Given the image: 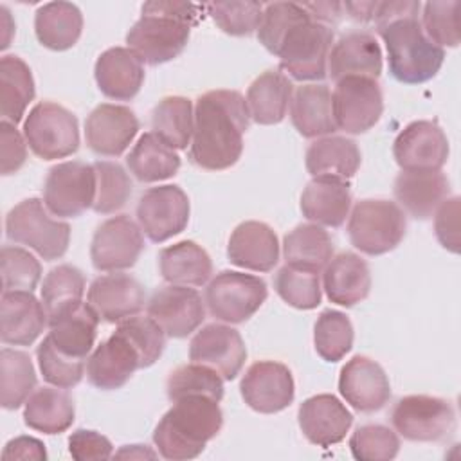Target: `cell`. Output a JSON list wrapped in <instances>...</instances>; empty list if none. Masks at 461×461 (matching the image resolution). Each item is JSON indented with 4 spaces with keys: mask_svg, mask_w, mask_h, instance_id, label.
Here are the masks:
<instances>
[{
    "mask_svg": "<svg viewBox=\"0 0 461 461\" xmlns=\"http://www.w3.org/2000/svg\"><path fill=\"white\" fill-rule=\"evenodd\" d=\"M420 7L421 4L414 0L378 2L373 20L387 49L389 72L405 85L432 79L445 59V49L429 40L421 29Z\"/></svg>",
    "mask_w": 461,
    "mask_h": 461,
    "instance_id": "6da1fadb",
    "label": "cell"
},
{
    "mask_svg": "<svg viewBox=\"0 0 461 461\" xmlns=\"http://www.w3.org/2000/svg\"><path fill=\"white\" fill-rule=\"evenodd\" d=\"M249 108L238 90H209L196 99L189 158L202 169L220 171L234 166L249 130Z\"/></svg>",
    "mask_w": 461,
    "mask_h": 461,
    "instance_id": "7a4b0ae2",
    "label": "cell"
},
{
    "mask_svg": "<svg viewBox=\"0 0 461 461\" xmlns=\"http://www.w3.org/2000/svg\"><path fill=\"white\" fill-rule=\"evenodd\" d=\"M126 34L128 49L146 65L175 59L187 45L198 7L189 2L151 0Z\"/></svg>",
    "mask_w": 461,
    "mask_h": 461,
    "instance_id": "3957f363",
    "label": "cell"
},
{
    "mask_svg": "<svg viewBox=\"0 0 461 461\" xmlns=\"http://www.w3.org/2000/svg\"><path fill=\"white\" fill-rule=\"evenodd\" d=\"M220 402L209 396H184L160 418L153 430V443L166 459L182 461L200 456L205 443L223 425Z\"/></svg>",
    "mask_w": 461,
    "mask_h": 461,
    "instance_id": "277c9868",
    "label": "cell"
},
{
    "mask_svg": "<svg viewBox=\"0 0 461 461\" xmlns=\"http://www.w3.org/2000/svg\"><path fill=\"white\" fill-rule=\"evenodd\" d=\"M405 229L407 221L402 207L382 198L357 202L348 220L351 245L367 256H380L396 249L405 236Z\"/></svg>",
    "mask_w": 461,
    "mask_h": 461,
    "instance_id": "5b68a950",
    "label": "cell"
},
{
    "mask_svg": "<svg viewBox=\"0 0 461 461\" xmlns=\"http://www.w3.org/2000/svg\"><path fill=\"white\" fill-rule=\"evenodd\" d=\"M5 234L11 241L38 252L45 261L59 259L70 241V225L49 216L38 198H25L5 216Z\"/></svg>",
    "mask_w": 461,
    "mask_h": 461,
    "instance_id": "8992f818",
    "label": "cell"
},
{
    "mask_svg": "<svg viewBox=\"0 0 461 461\" xmlns=\"http://www.w3.org/2000/svg\"><path fill=\"white\" fill-rule=\"evenodd\" d=\"M333 29L312 20L297 23L281 41L276 56L279 67L297 81H321L328 76Z\"/></svg>",
    "mask_w": 461,
    "mask_h": 461,
    "instance_id": "52a82bcc",
    "label": "cell"
},
{
    "mask_svg": "<svg viewBox=\"0 0 461 461\" xmlns=\"http://www.w3.org/2000/svg\"><path fill=\"white\" fill-rule=\"evenodd\" d=\"M23 137L36 157L43 160L65 158L79 148L77 117L58 103L41 101L29 112Z\"/></svg>",
    "mask_w": 461,
    "mask_h": 461,
    "instance_id": "ba28073f",
    "label": "cell"
},
{
    "mask_svg": "<svg viewBox=\"0 0 461 461\" xmlns=\"http://www.w3.org/2000/svg\"><path fill=\"white\" fill-rule=\"evenodd\" d=\"M268 295L267 283L252 274L221 270L205 288V304L212 317L240 324L250 319Z\"/></svg>",
    "mask_w": 461,
    "mask_h": 461,
    "instance_id": "9c48e42d",
    "label": "cell"
},
{
    "mask_svg": "<svg viewBox=\"0 0 461 461\" xmlns=\"http://www.w3.org/2000/svg\"><path fill=\"white\" fill-rule=\"evenodd\" d=\"M391 423L409 441H441L454 432L456 412L448 400L409 394L394 403Z\"/></svg>",
    "mask_w": 461,
    "mask_h": 461,
    "instance_id": "30bf717a",
    "label": "cell"
},
{
    "mask_svg": "<svg viewBox=\"0 0 461 461\" xmlns=\"http://www.w3.org/2000/svg\"><path fill=\"white\" fill-rule=\"evenodd\" d=\"M94 164L67 160L49 169L43 184V203L58 218H76L94 205Z\"/></svg>",
    "mask_w": 461,
    "mask_h": 461,
    "instance_id": "8fae6325",
    "label": "cell"
},
{
    "mask_svg": "<svg viewBox=\"0 0 461 461\" xmlns=\"http://www.w3.org/2000/svg\"><path fill=\"white\" fill-rule=\"evenodd\" d=\"M337 130L346 133H364L382 117L384 95L376 79L344 77L335 83L331 94Z\"/></svg>",
    "mask_w": 461,
    "mask_h": 461,
    "instance_id": "7c38bea8",
    "label": "cell"
},
{
    "mask_svg": "<svg viewBox=\"0 0 461 461\" xmlns=\"http://www.w3.org/2000/svg\"><path fill=\"white\" fill-rule=\"evenodd\" d=\"M142 249V229L128 214H117L95 229L90 259L99 272H121L137 263Z\"/></svg>",
    "mask_w": 461,
    "mask_h": 461,
    "instance_id": "4fadbf2b",
    "label": "cell"
},
{
    "mask_svg": "<svg viewBox=\"0 0 461 461\" xmlns=\"http://www.w3.org/2000/svg\"><path fill=\"white\" fill-rule=\"evenodd\" d=\"M137 220L153 243H162L187 227L189 198L178 185L149 187L139 198Z\"/></svg>",
    "mask_w": 461,
    "mask_h": 461,
    "instance_id": "5bb4252c",
    "label": "cell"
},
{
    "mask_svg": "<svg viewBox=\"0 0 461 461\" xmlns=\"http://www.w3.org/2000/svg\"><path fill=\"white\" fill-rule=\"evenodd\" d=\"M146 312L173 339L191 335L205 319L202 295L194 288L182 285L155 290L146 304Z\"/></svg>",
    "mask_w": 461,
    "mask_h": 461,
    "instance_id": "9a60e30c",
    "label": "cell"
},
{
    "mask_svg": "<svg viewBox=\"0 0 461 461\" xmlns=\"http://www.w3.org/2000/svg\"><path fill=\"white\" fill-rule=\"evenodd\" d=\"M137 369H144L140 351L119 328L86 360L88 382L101 391L122 387Z\"/></svg>",
    "mask_w": 461,
    "mask_h": 461,
    "instance_id": "2e32d148",
    "label": "cell"
},
{
    "mask_svg": "<svg viewBox=\"0 0 461 461\" xmlns=\"http://www.w3.org/2000/svg\"><path fill=\"white\" fill-rule=\"evenodd\" d=\"M245 403L261 414H274L286 409L295 396L290 369L276 360L254 362L240 384Z\"/></svg>",
    "mask_w": 461,
    "mask_h": 461,
    "instance_id": "e0dca14e",
    "label": "cell"
},
{
    "mask_svg": "<svg viewBox=\"0 0 461 461\" xmlns=\"http://www.w3.org/2000/svg\"><path fill=\"white\" fill-rule=\"evenodd\" d=\"M393 155L402 171H439L448 158V140L436 122L414 121L394 139Z\"/></svg>",
    "mask_w": 461,
    "mask_h": 461,
    "instance_id": "ac0fdd59",
    "label": "cell"
},
{
    "mask_svg": "<svg viewBox=\"0 0 461 461\" xmlns=\"http://www.w3.org/2000/svg\"><path fill=\"white\" fill-rule=\"evenodd\" d=\"M189 358L214 369L223 380H234L247 360V348L238 330L212 322L193 337Z\"/></svg>",
    "mask_w": 461,
    "mask_h": 461,
    "instance_id": "d6986e66",
    "label": "cell"
},
{
    "mask_svg": "<svg viewBox=\"0 0 461 461\" xmlns=\"http://www.w3.org/2000/svg\"><path fill=\"white\" fill-rule=\"evenodd\" d=\"M339 393L358 412H375L389 402L391 384L378 362L357 355L340 369Z\"/></svg>",
    "mask_w": 461,
    "mask_h": 461,
    "instance_id": "ffe728a7",
    "label": "cell"
},
{
    "mask_svg": "<svg viewBox=\"0 0 461 461\" xmlns=\"http://www.w3.org/2000/svg\"><path fill=\"white\" fill-rule=\"evenodd\" d=\"M86 303L101 321L113 324L139 315L146 303V292L144 286L130 274L113 272L92 281Z\"/></svg>",
    "mask_w": 461,
    "mask_h": 461,
    "instance_id": "44dd1931",
    "label": "cell"
},
{
    "mask_svg": "<svg viewBox=\"0 0 461 461\" xmlns=\"http://www.w3.org/2000/svg\"><path fill=\"white\" fill-rule=\"evenodd\" d=\"M139 131V119L128 106L103 103L85 121L88 148L103 157H119Z\"/></svg>",
    "mask_w": 461,
    "mask_h": 461,
    "instance_id": "7402d4cb",
    "label": "cell"
},
{
    "mask_svg": "<svg viewBox=\"0 0 461 461\" xmlns=\"http://www.w3.org/2000/svg\"><path fill=\"white\" fill-rule=\"evenodd\" d=\"M297 420L304 438L317 447L340 443L353 425V414L337 396L328 393L306 398L299 405Z\"/></svg>",
    "mask_w": 461,
    "mask_h": 461,
    "instance_id": "603a6c76",
    "label": "cell"
},
{
    "mask_svg": "<svg viewBox=\"0 0 461 461\" xmlns=\"http://www.w3.org/2000/svg\"><path fill=\"white\" fill-rule=\"evenodd\" d=\"M328 74L337 83L344 77L378 79L382 74V50L373 34L351 31L339 38L328 56Z\"/></svg>",
    "mask_w": 461,
    "mask_h": 461,
    "instance_id": "cb8c5ba5",
    "label": "cell"
},
{
    "mask_svg": "<svg viewBox=\"0 0 461 461\" xmlns=\"http://www.w3.org/2000/svg\"><path fill=\"white\" fill-rule=\"evenodd\" d=\"M47 324L49 317L45 306L32 292H2L0 339L4 344L31 346Z\"/></svg>",
    "mask_w": 461,
    "mask_h": 461,
    "instance_id": "d4e9b609",
    "label": "cell"
},
{
    "mask_svg": "<svg viewBox=\"0 0 461 461\" xmlns=\"http://www.w3.org/2000/svg\"><path fill=\"white\" fill-rule=\"evenodd\" d=\"M227 258L236 267L270 272L279 261V241L274 229L256 220L240 223L229 238Z\"/></svg>",
    "mask_w": 461,
    "mask_h": 461,
    "instance_id": "484cf974",
    "label": "cell"
},
{
    "mask_svg": "<svg viewBox=\"0 0 461 461\" xmlns=\"http://www.w3.org/2000/svg\"><path fill=\"white\" fill-rule=\"evenodd\" d=\"M99 90L115 101L133 99L144 83L142 61L126 47L104 50L94 67Z\"/></svg>",
    "mask_w": 461,
    "mask_h": 461,
    "instance_id": "4316f807",
    "label": "cell"
},
{
    "mask_svg": "<svg viewBox=\"0 0 461 461\" xmlns=\"http://www.w3.org/2000/svg\"><path fill=\"white\" fill-rule=\"evenodd\" d=\"M450 185L439 171H402L394 178L393 193L398 203L416 220H429L448 196Z\"/></svg>",
    "mask_w": 461,
    "mask_h": 461,
    "instance_id": "83f0119b",
    "label": "cell"
},
{
    "mask_svg": "<svg viewBox=\"0 0 461 461\" xmlns=\"http://www.w3.org/2000/svg\"><path fill=\"white\" fill-rule=\"evenodd\" d=\"M322 288L328 299L339 306H355L371 290L367 263L355 252H340L330 259L322 274Z\"/></svg>",
    "mask_w": 461,
    "mask_h": 461,
    "instance_id": "f1b7e54d",
    "label": "cell"
},
{
    "mask_svg": "<svg viewBox=\"0 0 461 461\" xmlns=\"http://www.w3.org/2000/svg\"><path fill=\"white\" fill-rule=\"evenodd\" d=\"M351 189L348 180L313 178L301 194V212L306 220L324 225L340 227L349 216Z\"/></svg>",
    "mask_w": 461,
    "mask_h": 461,
    "instance_id": "f546056e",
    "label": "cell"
},
{
    "mask_svg": "<svg viewBox=\"0 0 461 461\" xmlns=\"http://www.w3.org/2000/svg\"><path fill=\"white\" fill-rule=\"evenodd\" d=\"M290 119L294 128L308 139L337 131L330 88L322 83L297 86L290 101Z\"/></svg>",
    "mask_w": 461,
    "mask_h": 461,
    "instance_id": "4dcf8cb0",
    "label": "cell"
},
{
    "mask_svg": "<svg viewBox=\"0 0 461 461\" xmlns=\"http://www.w3.org/2000/svg\"><path fill=\"white\" fill-rule=\"evenodd\" d=\"M306 169L313 178L348 180L355 176L362 157L355 140L328 135L313 140L306 149Z\"/></svg>",
    "mask_w": 461,
    "mask_h": 461,
    "instance_id": "1f68e13d",
    "label": "cell"
},
{
    "mask_svg": "<svg viewBox=\"0 0 461 461\" xmlns=\"http://www.w3.org/2000/svg\"><path fill=\"white\" fill-rule=\"evenodd\" d=\"M99 321L101 319L90 308V304L81 303L70 312L49 321L47 337L59 353L70 358L85 360L94 348Z\"/></svg>",
    "mask_w": 461,
    "mask_h": 461,
    "instance_id": "d6a6232c",
    "label": "cell"
},
{
    "mask_svg": "<svg viewBox=\"0 0 461 461\" xmlns=\"http://www.w3.org/2000/svg\"><path fill=\"white\" fill-rule=\"evenodd\" d=\"M294 85L279 70H267L258 76L247 90L249 115L258 124H277L285 119L292 101Z\"/></svg>",
    "mask_w": 461,
    "mask_h": 461,
    "instance_id": "836d02e7",
    "label": "cell"
},
{
    "mask_svg": "<svg viewBox=\"0 0 461 461\" xmlns=\"http://www.w3.org/2000/svg\"><path fill=\"white\" fill-rule=\"evenodd\" d=\"M158 268L169 285L202 286L212 274V261L198 243L184 240L160 250Z\"/></svg>",
    "mask_w": 461,
    "mask_h": 461,
    "instance_id": "e575fe53",
    "label": "cell"
},
{
    "mask_svg": "<svg viewBox=\"0 0 461 461\" xmlns=\"http://www.w3.org/2000/svg\"><path fill=\"white\" fill-rule=\"evenodd\" d=\"M83 31V14L76 4L49 2L34 14V32L38 41L50 50L74 47Z\"/></svg>",
    "mask_w": 461,
    "mask_h": 461,
    "instance_id": "d590c367",
    "label": "cell"
},
{
    "mask_svg": "<svg viewBox=\"0 0 461 461\" xmlns=\"http://www.w3.org/2000/svg\"><path fill=\"white\" fill-rule=\"evenodd\" d=\"M76 416L72 396L61 387H40L25 402L23 421L43 434L65 432Z\"/></svg>",
    "mask_w": 461,
    "mask_h": 461,
    "instance_id": "8d00e7d4",
    "label": "cell"
},
{
    "mask_svg": "<svg viewBox=\"0 0 461 461\" xmlns=\"http://www.w3.org/2000/svg\"><path fill=\"white\" fill-rule=\"evenodd\" d=\"M283 256L288 267L319 274L333 258V241L321 225L303 223L285 236Z\"/></svg>",
    "mask_w": 461,
    "mask_h": 461,
    "instance_id": "74e56055",
    "label": "cell"
},
{
    "mask_svg": "<svg viewBox=\"0 0 461 461\" xmlns=\"http://www.w3.org/2000/svg\"><path fill=\"white\" fill-rule=\"evenodd\" d=\"M126 166L139 182L149 184L176 175L180 167V157L157 133L146 131L128 153Z\"/></svg>",
    "mask_w": 461,
    "mask_h": 461,
    "instance_id": "f35d334b",
    "label": "cell"
},
{
    "mask_svg": "<svg viewBox=\"0 0 461 461\" xmlns=\"http://www.w3.org/2000/svg\"><path fill=\"white\" fill-rule=\"evenodd\" d=\"M34 79L29 65L14 56L0 59V113L2 121L18 124L34 99Z\"/></svg>",
    "mask_w": 461,
    "mask_h": 461,
    "instance_id": "ab89813d",
    "label": "cell"
},
{
    "mask_svg": "<svg viewBox=\"0 0 461 461\" xmlns=\"http://www.w3.org/2000/svg\"><path fill=\"white\" fill-rule=\"evenodd\" d=\"M151 128L173 149H184L191 144L194 130V112L187 97L167 95L157 103L151 112Z\"/></svg>",
    "mask_w": 461,
    "mask_h": 461,
    "instance_id": "60d3db41",
    "label": "cell"
},
{
    "mask_svg": "<svg viewBox=\"0 0 461 461\" xmlns=\"http://www.w3.org/2000/svg\"><path fill=\"white\" fill-rule=\"evenodd\" d=\"M36 371L25 351L4 348L0 351V403L18 409L34 393Z\"/></svg>",
    "mask_w": 461,
    "mask_h": 461,
    "instance_id": "b9f144b4",
    "label": "cell"
},
{
    "mask_svg": "<svg viewBox=\"0 0 461 461\" xmlns=\"http://www.w3.org/2000/svg\"><path fill=\"white\" fill-rule=\"evenodd\" d=\"M85 294V276L72 265L54 267L43 279L41 303L49 321L79 306Z\"/></svg>",
    "mask_w": 461,
    "mask_h": 461,
    "instance_id": "7bdbcfd3",
    "label": "cell"
},
{
    "mask_svg": "<svg viewBox=\"0 0 461 461\" xmlns=\"http://www.w3.org/2000/svg\"><path fill=\"white\" fill-rule=\"evenodd\" d=\"M166 393L171 402L184 396H209L220 402L223 398V378L214 369L191 362L169 373Z\"/></svg>",
    "mask_w": 461,
    "mask_h": 461,
    "instance_id": "ee69618b",
    "label": "cell"
},
{
    "mask_svg": "<svg viewBox=\"0 0 461 461\" xmlns=\"http://www.w3.org/2000/svg\"><path fill=\"white\" fill-rule=\"evenodd\" d=\"M317 355L326 362H339L353 348V326L346 313L324 310L313 326Z\"/></svg>",
    "mask_w": 461,
    "mask_h": 461,
    "instance_id": "f6af8a7d",
    "label": "cell"
},
{
    "mask_svg": "<svg viewBox=\"0 0 461 461\" xmlns=\"http://www.w3.org/2000/svg\"><path fill=\"white\" fill-rule=\"evenodd\" d=\"M95 200L92 209L99 214H110L126 205L131 196V180L126 169L112 160L94 162Z\"/></svg>",
    "mask_w": 461,
    "mask_h": 461,
    "instance_id": "bcb514c9",
    "label": "cell"
},
{
    "mask_svg": "<svg viewBox=\"0 0 461 461\" xmlns=\"http://www.w3.org/2000/svg\"><path fill=\"white\" fill-rule=\"evenodd\" d=\"M308 11L295 2H274L263 7V16L258 27V40L263 47L276 54L285 36L301 22L308 20Z\"/></svg>",
    "mask_w": 461,
    "mask_h": 461,
    "instance_id": "7dc6e473",
    "label": "cell"
},
{
    "mask_svg": "<svg viewBox=\"0 0 461 461\" xmlns=\"http://www.w3.org/2000/svg\"><path fill=\"white\" fill-rule=\"evenodd\" d=\"M274 288L285 303L297 310H313L321 304V281L315 272L285 265L274 277Z\"/></svg>",
    "mask_w": 461,
    "mask_h": 461,
    "instance_id": "c3c4849f",
    "label": "cell"
},
{
    "mask_svg": "<svg viewBox=\"0 0 461 461\" xmlns=\"http://www.w3.org/2000/svg\"><path fill=\"white\" fill-rule=\"evenodd\" d=\"M205 7L209 16L225 34L249 36L258 31L265 5L254 0H230L212 2Z\"/></svg>",
    "mask_w": 461,
    "mask_h": 461,
    "instance_id": "681fc988",
    "label": "cell"
},
{
    "mask_svg": "<svg viewBox=\"0 0 461 461\" xmlns=\"http://www.w3.org/2000/svg\"><path fill=\"white\" fill-rule=\"evenodd\" d=\"M0 272L4 292H32L41 277V265L29 250L16 245H4L0 252Z\"/></svg>",
    "mask_w": 461,
    "mask_h": 461,
    "instance_id": "f907efd6",
    "label": "cell"
},
{
    "mask_svg": "<svg viewBox=\"0 0 461 461\" xmlns=\"http://www.w3.org/2000/svg\"><path fill=\"white\" fill-rule=\"evenodd\" d=\"M459 0H447V2H427L423 5L421 14V29L429 40H432L441 49L457 47L461 38L459 29Z\"/></svg>",
    "mask_w": 461,
    "mask_h": 461,
    "instance_id": "816d5d0a",
    "label": "cell"
},
{
    "mask_svg": "<svg viewBox=\"0 0 461 461\" xmlns=\"http://www.w3.org/2000/svg\"><path fill=\"white\" fill-rule=\"evenodd\" d=\"M349 450L360 461H389L400 450V439L394 430L380 423L358 427L349 438Z\"/></svg>",
    "mask_w": 461,
    "mask_h": 461,
    "instance_id": "f5cc1de1",
    "label": "cell"
},
{
    "mask_svg": "<svg viewBox=\"0 0 461 461\" xmlns=\"http://www.w3.org/2000/svg\"><path fill=\"white\" fill-rule=\"evenodd\" d=\"M36 357L43 380L56 387L70 389L77 385L85 375V360L70 358L59 353L49 340V337H45L38 346Z\"/></svg>",
    "mask_w": 461,
    "mask_h": 461,
    "instance_id": "db71d44e",
    "label": "cell"
},
{
    "mask_svg": "<svg viewBox=\"0 0 461 461\" xmlns=\"http://www.w3.org/2000/svg\"><path fill=\"white\" fill-rule=\"evenodd\" d=\"M117 328L122 330L137 346V349L140 351L144 367L153 366L160 358L166 346V333L149 315L128 317L121 321Z\"/></svg>",
    "mask_w": 461,
    "mask_h": 461,
    "instance_id": "11a10c76",
    "label": "cell"
},
{
    "mask_svg": "<svg viewBox=\"0 0 461 461\" xmlns=\"http://www.w3.org/2000/svg\"><path fill=\"white\" fill-rule=\"evenodd\" d=\"M27 158V140L16 130V124L0 122V171L2 175L16 173Z\"/></svg>",
    "mask_w": 461,
    "mask_h": 461,
    "instance_id": "9f6ffc18",
    "label": "cell"
},
{
    "mask_svg": "<svg viewBox=\"0 0 461 461\" xmlns=\"http://www.w3.org/2000/svg\"><path fill=\"white\" fill-rule=\"evenodd\" d=\"M68 452L77 461L108 459L113 454L110 439L90 429H77L68 436Z\"/></svg>",
    "mask_w": 461,
    "mask_h": 461,
    "instance_id": "6f0895ef",
    "label": "cell"
},
{
    "mask_svg": "<svg viewBox=\"0 0 461 461\" xmlns=\"http://www.w3.org/2000/svg\"><path fill=\"white\" fill-rule=\"evenodd\" d=\"M434 230L438 241L450 252H459V198H445L434 212Z\"/></svg>",
    "mask_w": 461,
    "mask_h": 461,
    "instance_id": "680465c9",
    "label": "cell"
},
{
    "mask_svg": "<svg viewBox=\"0 0 461 461\" xmlns=\"http://www.w3.org/2000/svg\"><path fill=\"white\" fill-rule=\"evenodd\" d=\"M4 459H47V450L45 445L31 436H18L11 441L2 450Z\"/></svg>",
    "mask_w": 461,
    "mask_h": 461,
    "instance_id": "91938a15",
    "label": "cell"
},
{
    "mask_svg": "<svg viewBox=\"0 0 461 461\" xmlns=\"http://www.w3.org/2000/svg\"><path fill=\"white\" fill-rule=\"evenodd\" d=\"M301 5L308 11L312 20L321 22L328 27L339 23L344 14V5L340 2H310V4H301Z\"/></svg>",
    "mask_w": 461,
    "mask_h": 461,
    "instance_id": "94428289",
    "label": "cell"
},
{
    "mask_svg": "<svg viewBox=\"0 0 461 461\" xmlns=\"http://www.w3.org/2000/svg\"><path fill=\"white\" fill-rule=\"evenodd\" d=\"M378 2H344V11L349 13V16L355 22L369 23L375 20V11H376Z\"/></svg>",
    "mask_w": 461,
    "mask_h": 461,
    "instance_id": "6125c7cd",
    "label": "cell"
},
{
    "mask_svg": "<svg viewBox=\"0 0 461 461\" xmlns=\"http://www.w3.org/2000/svg\"><path fill=\"white\" fill-rule=\"evenodd\" d=\"M119 459H155L157 452H153L146 445H124L119 452H115Z\"/></svg>",
    "mask_w": 461,
    "mask_h": 461,
    "instance_id": "be15d7a7",
    "label": "cell"
}]
</instances>
